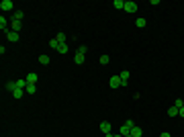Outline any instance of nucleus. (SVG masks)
<instances>
[{
	"mask_svg": "<svg viewBox=\"0 0 184 137\" xmlns=\"http://www.w3.org/2000/svg\"><path fill=\"white\" fill-rule=\"evenodd\" d=\"M6 39L14 43V41H19V33L16 31H6Z\"/></svg>",
	"mask_w": 184,
	"mask_h": 137,
	"instance_id": "5",
	"label": "nucleus"
},
{
	"mask_svg": "<svg viewBox=\"0 0 184 137\" xmlns=\"http://www.w3.org/2000/svg\"><path fill=\"white\" fill-rule=\"evenodd\" d=\"M57 51L59 53H68V43H61V45L57 47Z\"/></svg>",
	"mask_w": 184,
	"mask_h": 137,
	"instance_id": "23",
	"label": "nucleus"
},
{
	"mask_svg": "<svg viewBox=\"0 0 184 137\" xmlns=\"http://www.w3.org/2000/svg\"><path fill=\"white\" fill-rule=\"evenodd\" d=\"M21 21H12V25H10V31H16V33H21Z\"/></svg>",
	"mask_w": 184,
	"mask_h": 137,
	"instance_id": "12",
	"label": "nucleus"
},
{
	"mask_svg": "<svg viewBox=\"0 0 184 137\" xmlns=\"http://www.w3.org/2000/svg\"><path fill=\"white\" fill-rule=\"evenodd\" d=\"M6 27H8V21H6L4 16H0V29H2V31H6Z\"/></svg>",
	"mask_w": 184,
	"mask_h": 137,
	"instance_id": "19",
	"label": "nucleus"
},
{
	"mask_svg": "<svg viewBox=\"0 0 184 137\" xmlns=\"http://www.w3.org/2000/svg\"><path fill=\"white\" fill-rule=\"evenodd\" d=\"M25 90L29 92V94H35V92H37V84H29V86H27Z\"/></svg>",
	"mask_w": 184,
	"mask_h": 137,
	"instance_id": "18",
	"label": "nucleus"
},
{
	"mask_svg": "<svg viewBox=\"0 0 184 137\" xmlns=\"http://www.w3.org/2000/svg\"><path fill=\"white\" fill-rule=\"evenodd\" d=\"M174 106H176V108H182V106H184V100H182V98H176V100H174Z\"/></svg>",
	"mask_w": 184,
	"mask_h": 137,
	"instance_id": "22",
	"label": "nucleus"
},
{
	"mask_svg": "<svg viewBox=\"0 0 184 137\" xmlns=\"http://www.w3.org/2000/svg\"><path fill=\"white\" fill-rule=\"evenodd\" d=\"M160 137H172V135H170L168 131H164V133H162V135H160Z\"/></svg>",
	"mask_w": 184,
	"mask_h": 137,
	"instance_id": "27",
	"label": "nucleus"
},
{
	"mask_svg": "<svg viewBox=\"0 0 184 137\" xmlns=\"http://www.w3.org/2000/svg\"><path fill=\"white\" fill-rule=\"evenodd\" d=\"M86 51H88V47H86V45H80V47H78V51H76V53H82V55H84Z\"/></svg>",
	"mask_w": 184,
	"mask_h": 137,
	"instance_id": "26",
	"label": "nucleus"
},
{
	"mask_svg": "<svg viewBox=\"0 0 184 137\" xmlns=\"http://www.w3.org/2000/svg\"><path fill=\"white\" fill-rule=\"evenodd\" d=\"M0 8L6 12V10H12V8H14V4H12V0H2V2H0Z\"/></svg>",
	"mask_w": 184,
	"mask_h": 137,
	"instance_id": "4",
	"label": "nucleus"
},
{
	"mask_svg": "<svg viewBox=\"0 0 184 137\" xmlns=\"http://www.w3.org/2000/svg\"><path fill=\"white\" fill-rule=\"evenodd\" d=\"M23 92H25L23 88H16V90L12 92V96H14V98H21V96H23Z\"/></svg>",
	"mask_w": 184,
	"mask_h": 137,
	"instance_id": "25",
	"label": "nucleus"
},
{
	"mask_svg": "<svg viewBox=\"0 0 184 137\" xmlns=\"http://www.w3.org/2000/svg\"><path fill=\"white\" fill-rule=\"evenodd\" d=\"M14 82H16V88H23V90L29 86V82H27L25 78H19V80H14Z\"/></svg>",
	"mask_w": 184,
	"mask_h": 137,
	"instance_id": "9",
	"label": "nucleus"
},
{
	"mask_svg": "<svg viewBox=\"0 0 184 137\" xmlns=\"http://www.w3.org/2000/svg\"><path fill=\"white\" fill-rule=\"evenodd\" d=\"M141 135H143V129H141V127H137V125H135V127L131 129V137H141Z\"/></svg>",
	"mask_w": 184,
	"mask_h": 137,
	"instance_id": "10",
	"label": "nucleus"
},
{
	"mask_svg": "<svg viewBox=\"0 0 184 137\" xmlns=\"http://www.w3.org/2000/svg\"><path fill=\"white\" fill-rule=\"evenodd\" d=\"M123 10H127V12H135L137 10V2H133V0H125V8Z\"/></svg>",
	"mask_w": 184,
	"mask_h": 137,
	"instance_id": "2",
	"label": "nucleus"
},
{
	"mask_svg": "<svg viewBox=\"0 0 184 137\" xmlns=\"http://www.w3.org/2000/svg\"><path fill=\"white\" fill-rule=\"evenodd\" d=\"M115 137H123V135H121V133H119V135H115Z\"/></svg>",
	"mask_w": 184,
	"mask_h": 137,
	"instance_id": "30",
	"label": "nucleus"
},
{
	"mask_svg": "<svg viewBox=\"0 0 184 137\" xmlns=\"http://www.w3.org/2000/svg\"><path fill=\"white\" fill-rule=\"evenodd\" d=\"M25 80H27L29 84H37V74H35V72H29V74L25 76Z\"/></svg>",
	"mask_w": 184,
	"mask_h": 137,
	"instance_id": "8",
	"label": "nucleus"
},
{
	"mask_svg": "<svg viewBox=\"0 0 184 137\" xmlns=\"http://www.w3.org/2000/svg\"><path fill=\"white\" fill-rule=\"evenodd\" d=\"M55 39H57V43L61 45V43H66V39H68V37H66V33H57V35H55Z\"/></svg>",
	"mask_w": 184,
	"mask_h": 137,
	"instance_id": "16",
	"label": "nucleus"
},
{
	"mask_svg": "<svg viewBox=\"0 0 184 137\" xmlns=\"http://www.w3.org/2000/svg\"><path fill=\"white\" fill-rule=\"evenodd\" d=\"M119 76H121V82H123V86H127V84H129V76H131V74H129L127 70H123Z\"/></svg>",
	"mask_w": 184,
	"mask_h": 137,
	"instance_id": "7",
	"label": "nucleus"
},
{
	"mask_svg": "<svg viewBox=\"0 0 184 137\" xmlns=\"http://www.w3.org/2000/svg\"><path fill=\"white\" fill-rule=\"evenodd\" d=\"M39 64H41V66H47V64H49V55H39Z\"/></svg>",
	"mask_w": 184,
	"mask_h": 137,
	"instance_id": "17",
	"label": "nucleus"
},
{
	"mask_svg": "<svg viewBox=\"0 0 184 137\" xmlns=\"http://www.w3.org/2000/svg\"><path fill=\"white\" fill-rule=\"evenodd\" d=\"M23 10H14V14H12V21H23Z\"/></svg>",
	"mask_w": 184,
	"mask_h": 137,
	"instance_id": "15",
	"label": "nucleus"
},
{
	"mask_svg": "<svg viewBox=\"0 0 184 137\" xmlns=\"http://www.w3.org/2000/svg\"><path fill=\"white\" fill-rule=\"evenodd\" d=\"M49 47H51V49H57V47H59V43H57V39H55V37L49 41Z\"/></svg>",
	"mask_w": 184,
	"mask_h": 137,
	"instance_id": "24",
	"label": "nucleus"
},
{
	"mask_svg": "<svg viewBox=\"0 0 184 137\" xmlns=\"http://www.w3.org/2000/svg\"><path fill=\"white\" fill-rule=\"evenodd\" d=\"M98 129H100V133H102V135H106V133H113V125H111L108 121H102V123L98 125Z\"/></svg>",
	"mask_w": 184,
	"mask_h": 137,
	"instance_id": "1",
	"label": "nucleus"
},
{
	"mask_svg": "<svg viewBox=\"0 0 184 137\" xmlns=\"http://www.w3.org/2000/svg\"><path fill=\"white\" fill-rule=\"evenodd\" d=\"M98 61H100L102 66H106V64L111 61V57H108V55H100V57H98Z\"/></svg>",
	"mask_w": 184,
	"mask_h": 137,
	"instance_id": "20",
	"label": "nucleus"
},
{
	"mask_svg": "<svg viewBox=\"0 0 184 137\" xmlns=\"http://www.w3.org/2000/svg\"><path fill=\"white\" fill-rule=\"evenodd\" d=\"M108 86H111V88H119V86H123V82H121V76H113V78L108 80Z\"/></svg>",
	"mask_w": 184,
	"mask_h": 137,
	"instance_id": "3",
	"label": "nucleus"
},
{
	"mask_svg": "<svg viewBox=\"0 0 184 137\" xmlns=\"http://www.w3.org/2000/svg\"><path fill=\"white\" fill-rule=\"evenodd\" d=\"M104 137H115V135H113V133H106V135H104Z\"/></svg>",
	"mask_w": 184,
	"mask_h": 137,
	"instance_id": "29",
	"label": "nucleus"
},
{
	"mask_svg": "<svg viewBox=\"0 0 184 137\" xmlns=\"http://www.w3.org/2000/svg\"><path fill=\"white\" fill-rule=\"evenodd\" d=\"M84 61H86V55H82V53H76V55H74V64H76V66H82Z\"/></svg>",
	"mask_w": 184,
	"mask_h": 137,
	"instance_id": "6",
	"label": "nucleus"
},
{
	"mask_svg": "<svg viewBox=\"0 0 184 137\" xmlns=\"http://www.w3.org/2000/svg\"><path fill=\"white\" fill-rule=\"evenodd\" d=\"M6 90L14 92V90H16V82H6Z\"/></svg>",
	"mask_w": 184,
	"mask_h": 137,
	"instance_id": "21",
	"label": "nucleus"
},
{
	"mask_svg": "<svg viewBox=\"0 0 184 137\" xmlns=\"http://www.w3.org/2000/svg\"><path fill=\"white\" fill-rule=\"evenodd\" d=\"M113 6H115L117 10H123V8H125V0H113Z\"/></svg>",
	"mask_w": 184,
	"mask_h": 137,
	"instance_id": "11",
	"label": "nucleus"
},
{
	"mask_svg": "<svg viewBox=\"0 0 184 137\" xmlns=\"http://www.w3.org/2000/svg\"><path fill=\"white\" fill-rule=\"evenodd\" d=\"M145 25H147V21H145V19H143V16H139L137 21H135V27H137V29H143V27H145Z\"/></svg>",
	"mask_w": 184,
	"mask_h": 137,
	"instance_id": "14",
	"label": "nucleus"
},
{
	"mask_svg": "<svg viewBox=\"0 0 184 137\" xmlns=\"http://www.w3.org/2000/svg\"><path fill=\"white\" fill-rule=\"evenodd\" d=\"M178 113H180V108H176L174 104L168 108V117H178Z\"/></svg>",
	"mask_w": 184,
	"mask_h": 137,
	"instance_id": "13",
	"label": "nucleus"
},
{
	"mask_svg": "<svg viewBox=\"0 0 184 137\" xmlns=\"http://www.w3.org/2000/svg\"><path fill=\"white\" fill-rule=\"evenodd\" d=\"M178 115H180V117H182V119H184V106H182V108H180V113H178Z\"/></svg>",
	"mask_w": 184,
	"mask_h": 137,
	"instance_id": "28",
	"label": "nucleus"
}]
</instances>
